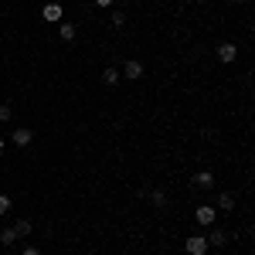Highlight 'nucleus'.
I'll use <instances>...</instances> for the list:
<instances>
[{
	"label": "nucleus",
	"mask_w": 255,
	"mask_h": 255,
	"mask_svg": "<svg viewBox=\"0 0 255 255\" xmlns=\"http://www.w3.org/2000/svg\"><path fill=\"white\" fill-rule=\"evenodd\" d=\"M184 249H187V255H204L208 252V238L204 235H191L187 242H184Z\"/></svg>",
	"instance_id": "1"
},
{
	"label": "nucleus",
	"mask_w": 255,
	"mask_h": 255,
	"mask_svg": "<svg viewBox=\"0 0 255 255\" xmlns=\"http://www.w3.org/2000/svg\"><path fill=\"white\" fill-rule=\"evenodd\" d=\"M119 75H126L129 82H136V79H143V65H139V61H126V72H119Z\"/></svg>",
	"instance_id": "4"
},
{
	"label": "nucleus",
	"mask_w": 255,
	"mask_h": 255,
	"mask_svg": "<svg viewBox=\"0 0 255 255\" xmlns=\"http://www.w3.org/2000/svg\"><path fill=\"white\" fill-rule=\"evenodd\" d=\"M0 150H3V139H0Z\"/></svg>",
	"instance_id": "20"
},
{
	"label": "nucleus",
	"mask_w": 255,
	"mask_h": 255,
	"mask_svg": "<svg viewBox=\"0 0 255 255\" xmlns=\"http://www.w3.org/2000/svg\"><path fill=\"white\" fill-rule=\"evenodd\" d=\"M44 20H61V7L58 3H44Z\"/></svg>",
	"instance_id": "8"
},
{
	"label": "nucleus",
	"mask_w": 255,
	"mask_h": 255,
	"mask_svg": "<svg viewBox=\"0 0 255 255\" xmlns=\"http://www.w3.org/2000/svg\"><path fill=\"white\" fill-rule=\"evenodd\" d=\"M194 187H215V174H211V170H201V174H194Z\"/></svg>",
	"instance_id": "5"
},
{
	"label": "nucleus",
	"mask_w": 255,
	"mask_h": 255,
	"mask_svg": "<svg viewBox=\"0 0 255 255\" xmlns=\"http://www.w3.org/2000/svg\"><path fill=\"white\" fill-rule=\"evenodd\" d=\"M96 3H99V7H109V3H113V0H96Z\"/></svg>",
	"instance_id": "19"
},
{
	"label": "nucleus",
	"mask_w": 255,
	"mask_h": 255,
	"mask_svg": "<svg viewBox=\"0 0 255 255\" xmlns=\"http://www.w3.org/2000/svg\"><path fill=\"white\" fill-rule=\"evenodd\" d=\"M14 232H17V235H31V221H17Z\"/></svg>",
	"instance_id": "13"
},
{
	"label": "nucleus",
	"mask_w": 255,
	"mask_h": 255,
	"mask_svg": "<svg viewBox=\"0 0 255 255\" xmlns=\"http://www.w3.org/2000/svg\"><path fill=\"white\" fill-rule=\"evenodd\" d=\"M58 34H61V38H65V41H75V34H79V27L65 20V24H61V27H58Z\"/></svg>",
	"instance_id": "7"
},
{
	"label": "nucleus",
	"mask_w": 255,
	"mask_h": 255,
	"mask_svg": "<svg viewBox=\"0 0 255 255\" xmlns=\"http://www.w3.org/2000/svg\"><path fill=\"white\" fill-rule=\"evenodd\" d=\"M31 139H34V133H31V129H14V143H17V146H27Z\"/></svg>",
	"instance_id": "6"
},
{
	"label": "nucleus",
	"mask_w": 255,
	"mask_h": 255,
	"mask_svg": "<svg viewBox=\"0 0 255 255\" xmlns=\"http://www.w3.org/2000/svg\"><path fill=\"white\" fill-rule=\"evenodd\" d=\"M119 79H123V75H119L116 68H102V82H106V85H116Z\"/></svg>",
	"instance_id": "9"
},
{
	"label": "nucleus",
	"mask_w": 255,
	"mask_h": 255,
	"mask_svg": "<svg viewBox=\"0 0 255 255\" xmlns=\"http://www.w3.org/2000/svg\"><path fill=\"white\" fill-rule=\"evenodd\" d=\"M150 201H153L157 208H163V204H167V194H163V191H153V194H150Z\"/></svg>",
	"instance_id": "12"
},
{
	"label": "nucleus",
	"mask_w": 255,
	"mask_h": 255,
	"mask_svg": "<svg viewBox=\"0 0 255 255\" xmlns=\"http://www.w3.org/2000/svg\"><path fill=\"white\" fill-rule=\"evenodd\" d=\"M218 58H221V61H235V58H238V48L232 44V41L218 44Z\"/></svg>",
	"instance_id": "3"
},
{
	"label": "nucleus",
	"mask_w": 255,
	"mask_h": 255,
	"mask_svg": "<svg viewBox=\"0 0 255 255\" xmlns=\"http://www.w3.org/2000/svg\"><path fill=\"white\" fill-rule=\"evenodd\" d=\"M215 218H218V211L211 208V204H201V208L194 211V221H197V225H215Z\"/></svg>",
	"instance_id": "2"
},
{
	"label": "nucleus",
	"mask_w": 255,
	"mask_h": 255,
	"mask_svg": "<svg viewBox=\"0 0 255 255\" xmlns=\"http://www.w3.org/2000/svg\"><path fill=\"white\" fill-rule=\"evenodd\" d=\"M20 255H41V249H34V245H31V249H24Z\"/></svg>",
	"instance_id": "18"
},
{
	"label": "nucleus",
	"mask_w": 255,
	"mask_h": 255,
	"mask_svg": "<svg viewBox=\"0 0 255 255\" xmlns=\"http://www.w3.org/2000/svg\"><path fill=\"white\" fill-rule=\"evenodd\" d=\"M109 20H113V27H123V24H126V14H123V10H116Z\"/></svg>",
	"instance_id": "15"
},
{
	"label": "nucleus",
	"mask_w": 255,
	"mask_h": 255,
	"mask_svg": "<svg viewBox=\"0 0 255 255\" xmlns=\"http://www.w3.org/2000/svg\"><path fill=\"white\" fill-rule=\"evenodd\" d=\"M225 242H228L225 232H211V238H208V245H225Z\"/></svg>",
	"instance_id": "11"
},
{
	"label": "nucleus",
	"mask_w": 255,
	"mask_h": 255,
	"mask_svg": "<svg viewBox=\"0 0 255 255\" xmlns=\"http://www.w3.org/2000/svg\"><path fill=\"white\" fill-rule=\"evenodd\" d=\"M7 211H10V197H7V194H0V218L7 215Z\"/></svg>",
	"instance_id": "16"
},
{
	"label": "nucleus",
	"mask_w": 255,
	"mask_h": 255,
	"mask_svg": "<svg viewBox=\"0 0 255 255\" xmlns=\"http://www.w3.org/2000/svg\"><path fill=\"white\" fill-rule=\"evenodd\" d=\"M218 208H221V211H232V208H235V197L232 194H218Z\"/></svg>",
	"instance_id": "10"
},
{
	"label": "nucleus",
	"mask_w": 255,
	"mask_h": 255,
	"mask_svg": "<svg viewBox=\"0 0 255 255\" xmlns=\"http://www.w3.org/2000/svg\"><path fill=\"white\" fill-rule=\"evenodd\" d=\"M7 119H10V106H7V102H0V123H7Z\"/></svg>",
	"instance_id": "17"
},
{
	"label": "nucleus",
	"mask_w": 255,
	"mask_h": 255,
	"mask_svg": "<svg viewBox=\"0 0 255 255\" xmlns=\"http://www.w3.org/2000/svg\"><path fill=\"white\" fill-rule=\"evenodd\" d=\"M14 238H17V232H14V228H7V232L0 235V242H3V245H14Z\"/></svg>",
	"instance_id": "14"
}]
</instances>
